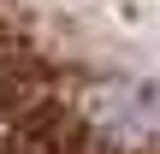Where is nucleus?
<instances>
[{
    "label": "nucleus",
    "instance_id": "nucleus-1",
    "mask_svg": "<svg viewBox=\"0 0 160 154\" xmlns=\"http://www.w3.org/2000/svg\"><path fill=\"white\" fill-rule=\"evenodd\" d=\"M0 154H160V0H0Z\"/></svg>",
    "mask_w": 160,
    "mask_h": 154
}]
</instances>
